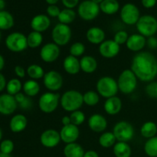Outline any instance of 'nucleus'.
Instances as JSON below:
<instances>
[{"label":"nucleus","mask_w":157,"mask_h":157,"mask_svg":"<svg viewBox=\"0 0 157 157\" xmlns=\"http://www.w3.org/2000/svg\"><path fill=\"white\" fill-rule=\"evenodd\" d=\"M130 69L143 82H151L157 76V59L149 52H140L133 56Z\"/></svg>","instance_id":"f257e3e1"},{"label":"nucleus","mask_w":157,"mask_h":157,"mask_svg":"<svg viewBox=\"0 0 157 157\" xmlns=\"http://www.w3.org/2000/svg\"><path fill=\"white\" fill-rule=\"evenodd\" d=\"M60 104L61 107L67 112L78 110L84 104L83 94L77 90H69L61 96Z\"/></svg>","instance_id":"f03ea898"},{"label":"nucleus","mask_w":157,"mask_h":157,"mask_svg":"<svg viewBox=\"0 0 157 157\" xmlns=\"http://www.w3.org/2000/svg\"><path fill=\"white\" fill-rule=\"evenodd\" d=\"M96 90L100 96L106 99L116 96L119 90L117 81L110 76L101 77L96 84Z\"/></svg>","instance_id":"7ed1b4c3"},{"label":"nucleus","mask_w":157,"mask_h":157,"mask_svg":"<svg viewBox=\"0 0 157 157\" xmlns=\"http://www.w3.org/2000/svg\"><path fill=\"white\" fill-rule=\"evenodd\" d=\"M137 80L131 69H125L121 72L117 81L119 90L124 94H132L137 87Z\"/></svg>","instance_id":"20e7f679"},{"label":"nucleus","mask_w":157,"mask_h":157,"mask_svg":"<svg viewBox=\"0 0 157 157\" xmlns=\"http://www.w3.org/2000/svg\"><path fill=\"white\" fill-rule=\"evenodd\" d=\"M61 96L56 92L48 91L38 99V107L44 113H52L56 110L60 104Z\"/></svg>","instance_id":"39448f33"},{"label":"nucleus","mask_w":157,"mask_h":157,"mask_svg":"<svg viewBox=\"0 0 157 157\" xmlns=\"http://www.w3.org/2000/svg\"><path fill=\"white\" fill-rule=\"evenodd\" d=\"M139 34L145 38L154 36L157 32V19L151 15H144L140 16L136 24Z\"/></svg>","instance_id":"423d86ee"},{"label":"nucleus","mask_w":157,"mask_h":157,"mask_svg":"<svg viewBox=\"0 0 157 157\" xmlns=\"http://www.w3.org/2000/svg\"><path fill=\"white\" fill-rule=\"evenodd\" d=\"M72 36L71 29L68 25L58 23L52 31V38L58 46H64L70 42Z\"/></svg>","instance_id":"0eeeda50"},{"label":"nucleus","mask_w":157,"mask_h":157,"mask_svg":"<svg viewBox=\"0 0 157 157\" xmlns=\"http://www.w3.org/2000/svg\"><path fill=\"white\" fill-rule=\"evenodd\" d=\"M117 142L128 143L135 135V130L130 123L125 121H121L114 125L112 131Z\"/></svg>","instance_id":"6e6552de"},{"label":"nucleus","mask_w":157,"mask_h":157,"mask_svg":"<svg viewBox=\"0 0 157 157\" xmlns=\"http://www.w3.org/2000/svg\"><path fill=\"white\" fill-rule=\"evenodd\" d=\"M100 6L91 0H84L78 6V12L80 18L84 21H92L99 15Z\"/></svg>","instance_id":"1a4fd4ad"},{"label":"nucleus","mask_w":157,"mask_h":157,"mask_svg":"<svg viewBox=\"0 0 157 157\" xmlns=\"http://www.w3.org/2000/svg\"><path fill=\"white\" fill-rule=\"evenodd\" d=\"M6 45L9 51L13 52H21L29 46L27 36L21 32H12L6 39Z\"/></svg>","instance_id":"9d476101"},{"label":"nucleus","mask_w":157,"mask_h":157,"mask_svg":"<svg viewBox=\"0 0 157 157\" xmlns=\"http://www.w3.org/2000/svg\"><path fill=\"white\" fill-rule=\"evenodd\" d=\"M121 20L127 25H133L137 23L140 18V12L136 5L127 3L122 7L120 14Z\"/></svg>","instance_id":"9b49d317"},{"label":"nucleus","mask_w":157,"mask_h":157,"mask_svg":"<svg viewBox=\"0 0 157 157\" xmlns=\"http://www.w3.org/2000/svg\"><path fill=\"white\" fill-rule=\"evenodd\" d=\"M43 84L49 91H58L63 86V78L58 71L51 70L44 74L43 77Z\"/></svg>","instance_id":"f8f14e48"},{"label":"nucleus","mask_w":157,"mask_h":157,"mask_svg":"<svg viewBox=\"0 0 157 157\" xmlns=\"http://www.w3.org/2000/svg\"><path fill=\"white\" fill-rule=\"evenodd\" d=\"M60 54V46L54 42H48L41 47L40 58L45 63H53L59 58Z\"/></svg>","instance_id":"ddd939ff"},{"label":"nucleus","mask_w":157,"mask_h":157,"mask_svg":"<svg viewBox=\"0 0 157 157\" xmlns=\"http://www.w3.org/2000/svg\"><path fill=\"white\" fill-rule=\"evenodd\" d=\"M61 141L60 133L53 129H48L42 132L40 136V143L46 148L56 147Z\"/></svg>","instance_id":"4468645a"},{"label":"nucleus","mask_w":157,"mask_h":157,"mask_svg":"<svg viewBox=\"0 0 157 157\" xmlns=\"http://www.w3.org/2000/svg\"><path fill=\"white\" fill-rule=\"evenodd\" d=\"M121 51V45L113 39L105 40L99 45V53L105 58H113L117 56Z\"/></svg>","instance_id":"2eb2a0df"},{"label":"nucleus","mask_w":157,"mask_h":157,"mask_svg":"<svg viewBox=\"0 0 157 157\" xmlns=\"http://www.w3.org/2000/svg\"><path fill=\"white\" fill-rule=\"evenodd\" d=\"M59 133L61 141L66 144L75 143L80 136V130L78 127L72 124L67 126H63Z\"/></svg>","instance_id":"dca6fc26"},{"label":"nucleus","mask_w":157,"mask_h":157,"mask_svg":"<svg viewBox=\"0 0 157 157\" xmlns=\"http://www.w3.org/2000/svg\"><path fill=\"white\" fill-rule=\"evenodd\" d=\"M18 107V103L15 97L9 94L0 95V113L10 115L13 113Z\"/></svg>","instance_id":"f3484780"},{"label":"nucleus","mask_w":157,"mask_h":157,"mask_svg":"<svg viewBox=\"0 0 157 157\" xmlns=\"http://www.w3.org/2000/svg\"><path fill=\"white\" fill-rule=\"evenodd\" d=\"M30 25L33 31L42 33V32L47 31L50 27L51 20L48 15H44V14H38V15H35L31 20Z\"/></svg>","instance_id":"a211bd4d"},{"label":"nucleus","mask_w":157,"mask_h":157,"mask_svg":"<svg viewBox=\"0 0 157 157\" xmlns=\"http://www.w3.org/2000/svg\"><path fill=\"white\" fill-rule=\"evenodd\" d=\"M88 127L90 130L95 133H104L107 127V121L102 114L94 113L88 119Z\"/></svg>","instance_id":"6ab92c4d"},{"label":"nucleus","mask_w":157,"mask_h":157,"mask_svg":"<svg viewBox=\"0 0 157 157\" xmlns=\"http://www.w3.org/2000/svg\"><path fill=\"white\" fill-rule=\"evenodd\" d=\"M147 45V38L140 34H133L130 35L126 43V46L133 52H140Z\"/></svg>","instance_id":"aec40b11"},{"label":"nucleus","mask_w":157,"mask_h":157,"mask_svg":"<svg viewBox=\"0 0 157 157\" xmlns=\"http://www.w3.org/2000/svg\"><path fill=\"white\" fill-rule=\"evenodd\" d=\"M122 101L118 97L114 96L106 99L104 104V108L106 113L109 115H116L122 110Z\"/></svg>","instance_id":"412c9836"},{"label":"nucleus","mask_w":157,"mask_h":157,"mask_svg":"<svg viewBox=\"0 0 157 157\" xmlns=\"http://www.w3.org/2000/svg\"><path fill=\"white\" fill-rule=\"evenodd\" d=\"M63 67L66 73L70 75H76L81 71L80 60L78 58L69 55L63 61Z\"/></svg>","instance_id":"4be33fe9"},{"label":"nucleus","mask_w":157,"mask_h":157,"mask_svg":"<svg viewBox=\"0 0 157 157\" xmlns=\"http://www.w3.org/2000/svg\"><path fill=\"white\" fill-rule=\"evenodd\" d=\"M87 40L93 44H101L105 41V32L100 27H91L86 32Z\"/></svg>","instance_id":"5701e85b"},{"label":"nucleus","mask_w":157,"mask_h":157,"mask_svg":"<svg viewBox=\"0 0 157 157\" xmlns=\"http://www.w3.org/2000/svg\"><path fill=\"white\" fill-rule=\"evenodd\" d=\"M81 71L86 74H92L98 69V61L96 58L90 55H84L80 59Z\"/></svg>","instance_id":"b1692460"},{"label":"nucleus","mask_w":157,"mask_h":157,"mask_svg":"<svg viewBox=\"0 0 157 157\" xmlns=\"http://www.w3.org/2000/svg\"><path fill=\"white\" fill-rule=\"evenodd\" d=\"M28 125V120L23 114H16L11 119L9 123L10 130L13 133H21L25 130Z\"/></svg>","instance_id":"393cba45"},{"label":"nucleus","mask_w":157,"mask_h":157,"mask_svg":"<svg viewBox=\"0 0 157 157\" xmlns=\"http://www.w3.org/2000/svg\"><path fill=\"white\" fill-rule=\"evenodd\" d=\"M63 153L65 157H84L85 152L80 144L75 142L66 144Z\"/></svg>","instance_id":"a878e982"},{"label":"nucleus","mask_w":157,"mask_h":157,"mask_svg":"<svg viewBox=\"0 0 157 157\" xmlns=\"http://www.w3.org/2000/svg\"><path fill=\"white\" fill-rule=\"evenodd\" d=\"M100 6V9L106 15H113L120 9V4L117 0H104Z\"/></svg>","instance_id":"bb28decb"},{"label":"nucleus","mask_w":157,"mask_h":157,"mask_svg":"<svg viewBox=\"0 0 157 157\" xmlns=\"http://www.w3.org/2000/svg\"><path fill=\"white\" fill-rule=\"evenodd\" d=\"M23 91H24L25 94L26 96L29 97V98H32V97L36 96L40 92V87L39 84L35 80H28L24 83L22 86Z\"/></svg>","instance_id":"cd10ccee"},{"label":"nucleus","mask_w":157,"mask_h":157,"mask_svg":"<svg viewBox=\"0 0 157 157\" xmlns=\"http://www.w3.org/2000/svg\"><path fill=\"white\" fill-rule=\"evenodd\" d=\"M113 154L116 157H130L132 150L126 142H117L113 148Z\"/></svg>","instance_id":"c85d7f7f"},{"label":"nucleus","mask_w":157,"mask_h":157,"mask_svg":"<svg viewBox=\"0 0 157 157\" xmlns=\"http://www.w3.org/2000/svg\"><path fill=\"white\" fill-rule=\"evenodd\" d=\"M140 133L146 139H150L156 136L157 125L153 121H147L142 125L140 128Z\"/></svg>","instance_id":"c756f323"},{"label":"nucleus","mask_w":157,"mask_h":157,"mask_svg":"<svg viewBox=\"0 0 157 157\" xmlns=\"http://www.w3.org/2000/svg\"><path fill=\"white\" fill-rule=\"evenodd\" d=\"M98 141L103 148H110L115 145L117 139L113 132H104L100 136Z\"/></svg>","instance_id":"7c9ffc66"},{"label":"nucleus","mask_w":157,"mask_h":157,"mask_svg":"<svg viewBox=\"0 0 157 157\" xmlns=\"http://www.w3.org/2000/svg\"><path fill=\"white\" fill-rule=\"evenodd\" d=\"M14 25V18L7 11L0 12V29L8 30Z\"/></svg>","instance_id":"2f4dec72"},{"label":"nucleus","mask_w":157,"mask_h":157,"mask_svg":"<svg viewBox=\"0 0 157 157\" xmlns=\"http://www.w3.org/2000/svg\"><path fill=\"white\" fill-rule=\"evenodd\" d=\"M26 72H27V75H29L31 79L35 80V81L43 78L44 74H45L42 67L36 64H32L29 65L27 67Z\"/></svg>","instance_id":"473e14b6"},{"label":"nucleus","mask_w":157,"mask_h":157,"mask_svg":"<svg viewBox=\"0 0 157 157\" xmlns=\"http://www.w3.org/2000/svg\"><path fill=\"white\" fill-rule=\"evenodd\" d=\"M27 42L28 46L31 48H38L43 42L42 34L32 31L27 35Z\"/></svg>","instance_id":"72a5a7b5"},{"label":"nucleus","mask_w":157,"mask_h":157,"mask_svg":"<svg viewBox=\"0 0 157 157\" xmlns=\"http://www.w3.org/2000/svg\"><path fill=\"white\" fill-rule=\"evenodd\" d=\"M75 18H76V13L73 9H64L61 10V12L58 17L59 22L65 25L71 24L75 21Z\"/></svg>","instance_id":"f704fd0d"},{"label":"nucleus","mask_w":157,"mask_h":157,"mask_svg":"<svg viewBox=\"0 0 157 157\" xmlns=\"http://www.w3.org/2000/svg\"><path fill=\"white\" fill-rule=\"evenodd\" d=\"M84 104L89 107H94L99 103L100 95L94 90H87L83 94Z\"/></svg>","instance_id":"c9c22d12"},{"label":"nucleus","mask_w":157,"mask_h":157,"mask_svg":"<svg viewBox=\"0 0 157 157\" xmlns=\"http://www.w3.org/2000/svg\"><path fill=\"white\" fill-rule=\"evenodd\" d=\"M144 152L150 157H157V136L147 140L144 144Z\"/></svg>","instance_id":"e433bc0d"},{"label":"nucleus","mask_w":157,"mask_h":157,"mask_svg":"<svg viewBox=\"0 0 157 157\" xmlns=\"http://www.w3.org/2000/svg\"><path fill=\"white\" fill-rule=\"evenodd\" d=\"M22 84L21 81L17 78H12L6 84V90L9 94L15 96L18 93L21 91L22 88Z\"/></svg>","instance_id":"4c0bfd02"},{"label":"nucleus","mask_w":157,"mask_h":157,"mask_svg":"<svg viewBox=\"0 0 157 157\" xmlns=\"http://www.w3.org/2000/svg\"><path fill=\"white\" fill-rule=\"evenodd\" d=\"M85 45L82 42L77 41V42L73 43L71 45L69 52H70L71 55L78 58V57H81L84 55V52H85Z\"/></svg>","instance_id":"58836bf2"},{"label":"nucleus","mask_w":157,"mask_h":157,"mask_svg":"<svg viewBox=\"0 0 157 157\" xmlns=\"http://www.w3.org/2000/svg\"><path fill=\"white\" fill-rule=\"evenodd\" d=\"M70 118L71 124L78 127L84 124V122L85 121V114L83 111L78 110L71 113Z\"/></svg>","instance_id":"ea45409f"},{"label":"nucleus","mask_w":157,"mask_h":157,"mask_svg":"<svg viewBox=\"0 0 157 157\" xmlns=\"http://www.w3.org/2000/svg\"><path fill=\"white\" fill-rule=\"evenodd\" d=\"M130 35H128L126 31L124 30H121L118 31L117 32H116V34L113 36V41L116 43H117L119 45H122V44H126L128 38Z\"/></svg>","instance_id":"a19ab883"},{"label":"nucleus","mask_w":157,"mask_h":157,"mask_svg":"<svg viewBox=\"0 0 157 157\" xmlns=\"http://www.w3.org/2000/svg\"><path fill=\"white\" fill-rule=\"evenodd\" d=\"M14 150V143L11 140H5L0 144V152L10 154Z\"/></svg>","instance_id":"79ce46f5"},{"label":"nucleus","mask_w":157,"mask_h":157,"mask_svg":"<svg viewBox=\"0 0 157 157\" xmlns=\"http://www.w3.org/2000/svg\"><path fill=\"white\" fill-rule=\"evenodd\" d=\"M146 93L150 98L157 99V81H151L145 88Z\"/></svg>","instance_id":"37998d69"},{"label":"nucleus","mask_w":157,"mask_h":157,"mask_svg":"<svg viewBox=\"0 0 157 157\" xmlns=\"http://www.w3.org/2000/svg\"><path fill=\"white\" fill-rule=\"evenodd\" d=\"M46 12H47L48 15L50 17H57L58 18L59 15L61 10H60L59 7L57 6L56 5H52V6H48L46 9Z\"/></svg>","instance_id":"c03bdc74"},{"label":"nucleus","mask_w":157,"mask_h":157,"mask_svg":"<svg viewBox=\"0 0 157 157\" xmlns=\"http://www.w3.org/2000/svg\"><path fill=\"white\" fill-rule=\"evenodd\" d=\"M18 104H19L20 107H21V109H23V110H29V109H31L32 107L33 102H32L31 98L26 96V98H25L24 101Z\"/></svg>","instance_id":"a18cd8bd"},{"label":"nucleus","mask_w":157,"mask_h":157,"mask_svg":"<svg viewBox=\"0 0 157 157\" xmlns=\"http://www.w3.org/2000/svg\"><path fill=\"white\" fill-rule=\"evenodd\" d=\"M63 5L66 7V9H74L76 7L79 3V0H61Z\"/></svg>","instance_id":"49530a36"},{"label":"nucleus","mask_w":157,"mask_h":157,"mask_svg":"<svg viewBox=\"0 0 157 157\" xmlns=\"http://www.w3.org/2000/svg\"><path fill=\"white\" fill-rule=\"evenodd\" d=\"M15 73L18 78H25V75L27 74L26 71L25 70L24 67L21 65H17L15 67Z\"/></svg>","instance_id":"de8ad7c7"},{"label":"nucleus","mask_w":157,"mask_h":157,"mask_svg":"<svg viewBox=\"0 0 157 157\" xmlns=\"http://www.w3.org/2000/svg\"><path fill=\"white\" fill-rule=\"evenodd\" d=\"M147 44L151 49L157 48V38H155L154 36L150 37L147 40Z\"/></svg>","instance_id":"09e8293b"},{"label":"nucleus","mask_w":157,"mask_h":157,"mask_svg":"<svg viewBox=\"0 0 157 157\" xmlns=\"http://www.w3.org/2000/svg\"><path fill=\"white\" fill-rule=\"evenodd\" d=\"M157 0H141L143 6L146 9H151L153 8L156 4Z\"/></svg>","instance_id":"8fccbe9b"},{"label":"nucleus","mask_w":157,"mask_h":157,"mask_svg":"<svg viewBox=\"0 0 157 157\" xmlns=\"http://www.w3.org/2000/svg\"><path fill=\"white\" fill-rule=\"evenodd\" d=\"M14 97H15V101H17V103H18V104H20V103H21L24 101L25 98H26V95H25L24 94L21 93V92H19V93L15 94Z\"/></svg>","instance_id":"3c124183"},{"label":"nucleus","mask_w":157,"mask_h":157,"mask_svg":"<svg viewBox=\"0 0 157 157\" xmlns=\"http://www.w3.org/2000/svg\"><path fill=\"white\" fill-rule=\"evenodd\" d=\"M6 84H7V83H6V80L4 75L0 73V92L4 90L5 87H6Z\"/></svg>","instance_id":"603ef678"},{"label":"nucleus","mask_w":157,"mask_h":157,"mask_svg":"<svg viewBox=\"0 0 157 157\" xmlns=\"http://www.w3.org/2000/svg\"><path fill=\"white\" fill-rule=\"evenodd\" d=\"M84 157H99V155L94 150H88L84 153Z\"/></svg>","instance_id":"864d4df0"},{"label":"nucleus","mask_w":157,"mask_h":157,"mask_svg":"<svg viewBox=\"0 0 157 157\" xmlns=\"http://www.w3.org/2000/svg\"><path fill=\"white\" fill-rule=\"evenodd\" d=\"M61 123H62L63 126H67L69 124H71V121L70 116H64L61 118Z\"/></svg>","instance_id":"5fc2aeb1"},{"label":"nucleus","mask_w":157,"mask_h":157,"mask_svg":"<svg viewBox=\"0 0 157 157\" xmlns=\"http://www.w3.org/2000/svg\"><path fill=\"white\" fill-rule=\"evenodd\" d=\"M4 65H5L4 58L0 55V71L2 70V68L4 67Z\"/></svg>","instance_id":"6e6d98bb"},{"label":"nucleus","mask_w":157,"mask_h":157,"mask_svg":"<svg viewBox=\"0 0 157 157\" xmlns=\"http://www.w3.org/2000/svg\"><path fill=\"white\" fill-rule=\"evenodd\" d=\"M59 0H45L46 2L49 5V6H52V5H56Z\"/></svg>","instance_id":"4d7b16f0"},{"label":"nucleus","mask_w":157,"mask_h":157,"mask_svg":"<svg viewBox=\"0 0 157 157\" xmlns=\"http://www.w3.org/2000/svg\"><path fill=\"white\" fill-rule=\"evenodd\" d=\"M5 6H6V2H5L4 0H0V12L3 11Z\"/></svg>","instance_id":"13d9d810"},{"label":"nucleus","mask_w":157,"mask_h":157,"mask_svg":"<svg viewBox=\"0 0 157 157\" xmlns=\"http://www.w3.org/2000/svg\"><path fill=\"white\" fill-rule=\"evenodd\" d=\"M0 157H11L10 154H6V153H3L2 152H0Z\"/></svg>","instance_id":"bf43d9fd"},{"label":"nucleus","mask_w":157,"mask_h":157,"mask_svg":"<svg viewBox=\"0 0 157 157\" xmlns=\"http://www.w3.org/2000/svg\"><path fill=\"white\" fill-rule=\"evenodd\" d=\"M91 1H93L94 2H95V3H97V4H98V5H100L101 4V2H102L103 1H104V0H91Z\"/></svg>","instance_id":"052dcab7"},{"label":"nucleus","mask_w":157,"mask_h":157,"mask_svg":"<svg viewBox=\"0 0 157 157\" xmlns=\"http://www.w3.org/2000/svg\"><path fill=\"white\" fill-rule=\"evenodd\" d=\"M2 131L1 128H0V140H2Z\"/></svg>","instance_id":"680f3d73"},{"label":"nucleus","mask_w":157,"mask_h":157,"mask_svg":"<svg viewBox=\"0 0 157 157\" xmlns=\"http://www.w3.org/2000/svg\"><path fill=\"white\" fill-rule=\"evenodd\" d=\"M0 40H1V32H0Z\"/></svg>","instance_id":"e2e57ef3"}]
</instances>
